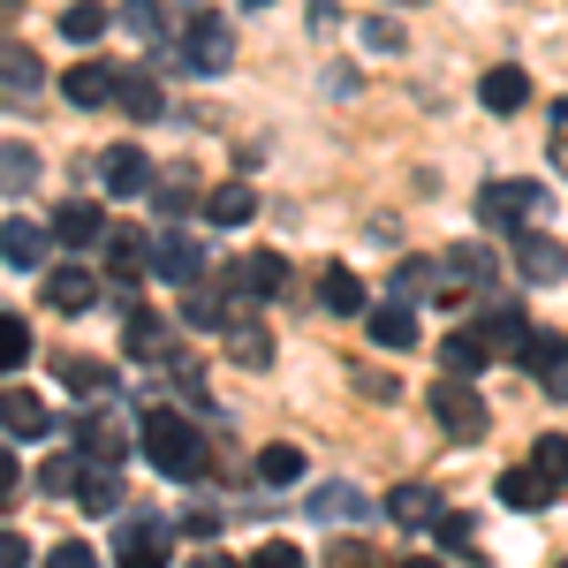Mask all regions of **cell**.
<instances>
[{"mask_svg":"<svg viewBox=\"0 0 568 568\" xmlns=\"http://www.w3.org/2000/svg\"><path fill=\"white\" fill-rule=\"evenodd\" d=\"M122 114H136V122H160L168 114V99H160V84L144 77V69H122V99H114Z\"/></svg>","mask_w":568,"mask_h":568,"instance_id":"484cf974","label":"cell"},{"mask_svg":"<svg viewBox=\"0 0 568 568\" xmlns=\"http://www.w3.org/2000/svg\"><path fill=\"white\" fill-rule=\"evenodd\" d=\"M190 568H251V561H235V554H220V546H205V554H197Z\"/></svg>","mask_w":568,"mask_h":568,"instance_id":"c3c4849f","label":"cell"},{"mask_svg":"<svg viewBox=\"0 0 568 568\" xmlns=\"http://www.w3.org/2000/svg\"><path fill=\"white\" fill-rule=\"evenodd\" d=\"M364 45H372V53H402V23L372 16V23H364Z\"/></svg>","mask_w":568,"mask_h":568,"instance_id":"b9f144b4","label":"cell"},{"mask_svg":"<svg viewBox=\"0 0 568 568\" xmlns=\"http://www.w3.org/2000/svg\"><path fill=\"white\" fill-rule=\"evenodd\" d=\"M326 568H387V561H379L364 538H334V546H326Z\"/></svg>","mask_w":568,"mask_h":568,"instance_id":"f35d334b","label":"cell"},{"mask_svg":"<svg viewBox=\"0 0 568 568\" xmlns=\"http://www.w3.org/2000/svg\"><path fill=\"white\" fill-rule=\"evenodd\" d=\"M251 213H258V197H251L243 182H220L213 197H205V220H213V227H243Z\"/></svg>","mask_w":568,"mask_h":568,"instance_id":"f1b7e54d","label":"cell"},{"mask_svg":"<svg viewBox=\"0 0 568 568\" xmlns=\"http://www.w3.org/2000/svg\"><path fill=\"white\" fill-rule=\"evenodd\" d=\"M114 227H106V213L99 205H61L53 213V243H69V251H91V243H106Z\"/></svg>","mask_w":568,"mask_h":568,"instance_id":"44dd1931","label":"cell"},{"mask_svg":"<svg viewBox=\"0 0 568 568\" xmlns=\"http://www.w3.org/2000/svg\"><path fill=\"white\" fill-rule=\"evenodd\" d=\"M77 500H84V508H122V478H114V463H91V455H84V470H77Z\"/></svg>","mask_w":568,"mask_h":568,"instance_id":"83f0119b","label":"cell"},{"mask_svg":"<svg viewBox=\"0 0 568 568\" xmlns=\"http://www.w3.org/2000/svg\"><path fill=\"white\" fill-rule=\"evenodd\" d=\"M251 568H304V554H296L288 538H265L258 554H251Z\"/></svg>","mask_w":568,"mask_h":568,"instance_id":"ab89813d","label":"cell"},{"mask_svg":"<svg viewBox=\"0 0 568 568\" xmlns=\"http://www.w3.org/2000/svg\"><path fill=\"white\" fill-rule=\"evenodd\" d=\"M197 265H205V251H197L190 235H160V258H152V273H160V281H175V288H197Z\"/></svg>","mask_w":568,"mask_h":568,"instance_id":"7402d4cb","label":"cell"},{"mask_svg":"<svg viewBox=\"0 0 568 568\" xmlns=\"http://www.w3.org/2000/svg\"><path fill=\"white\" fill-rule=\"evenodd\" d=\"M45 311H91L99 304V273L91 265H45Z\"/></svg>","mask_w":568,"mask_h":568,"instance_id":"30bf717a","label":"cell"},{"mask_svg":"<svg viewBox=\"0 0 568 568\" xmlns=\"http://www.w3.org/2000/svg\"><path fill=\"white\" fill-rule=\"evenodd\" d=\"M61 379L84 394V409H91V402L114 394V364H99V356H61Z\"/></svg>","mask_w":568,"mask_h":568,"instance_id":"d4e9b609","label":"cell"},{"mask_svg":"<svg viewBox=\"0 0 568 568\" xmlns=\"http://www.w3.org/2000/svg\"><path fill=\"white\" fill-rule=\"evenodd\" d=\"M23 356H31V326L8 311V318H0V364H8V372H23Z\"/></svg>","mask_w":568,"mask_h":568,"instance_id":"8d00e7d4","label":"cell"},{"mask_svg":"<svg viewBox=\"0 0 568 568\" xmlns=\"http://www.w3.org/2000/svg\"><path fill=\"white\" fill-rule=\"evenodd\" d=\"M311 516H326V524H334V516H364V493H356V485H318V493H311Z\"/></svg>","mask_w":568,"mask_h":568,"instance_id":"e575fe53","label":"cell"},{"mask_svg":"<svg viewBox=\"0 0 568 568\" xmlns=\"http://www.w3.org/2000/svg\"><path fill=\"white\" fill-rule=\"evenodd\" d=\"M364 334H372V349H417V311L402 304V296H387V304L372 311V326H364Z\"/></svg>","mask_w":568,"mask_h":568,"instance_id":"9a60e30c","label":"cell"},{"mask_svg":"<svg viewBox=\"0 0 568 568\" xmlns=\"http://www.w3.org/2000/svg\"><path fill=\"white\" fill-rule=\"evenodd\" d=\"M554 168H561V182H568V136H561V144H554Z\"/></svg>","mask_w":568,"mask_h":568,"instance_id":"681fc988","label":"cell"},{"mask_svg":"<svg viewBox=\"0 0 568 568\" xmlns=\"http://www.w3.org/2000/svg\"><path fill=\"white\" fill-rule=\"evenodd\" d=\"M168 538L175 530L160 524V516H130V524L114 530V568H168Z\"/></svg>","mask_w":568,"mask_h":568,"instance_id":"5b68a950","label":"cell"},{"mask_svg":"<svg viewBox=\"0 0 568 568\" xmlns=\"http://www.w3.org/2000/svg\"><path fill=\"white\" fill-rule=\"evenodd\" d=\"M39 84H45L39 53H31V45H16V39H8V106H23V99H31Z\"/></svg>","mask_w":568,"mask_h":568,"instance_id":"f546056e","label":"cell"},{"mask_svg":"<svg viewBox=\"0 0 568 568\" xmlns=\"http://www.w3.org/2000/svg\"><path fill=\"white\" fill-rule=\"evenodd\" d=\"M190 190H197V175H190V168H168V175L152 182V197H160V213H190Z\"/></svg>","mask_w":568,"mask_h":568,"instance_id":"d590c367","label":"cell"},{"mask_svg":"<svg viewBox=\"0 0 568 568\" xmlns=\"http://www.w3.org/2000/svg\"><path fill=\"white\" fill-rule=\"evenodd\" d=\"M45 568H99V554H91L84 538H61V546L45 554Z\"/></svg>","mask_w":568,"mask_h":568,"instance_id":"60d3db41","label":"cell"},{"mask_svg":"<svg viewBox=\"0 0 568 568\" xmlns=\"http://www.w3.org/2000/svg\"><path fill=\"white\" fill-rule=\"evenodd\" d=\"M561 568H568V561H561Z\"/></svg>","mask_w":568,"mask_h":568,"instance_id":"db71d44e","label":"cell"},{"mask_svg":"<svg viewBox=\"0 0 568 568\" xmlns=\"http://www.w3.org/2000/svg\"><path fill=\"white\" fill-rule=\"evenodd\" d=\"M16 8H23V0H8V16H16Z\"/></svg>","mask_w":568,"mask_h":568,"instance_id":"f5cc1de1","label":"cell"},{"mask_svg":"<svg viewBox=\"0 0 568 568\" xmlns=\"http://www.w3.org/2000/svg\"><path fill=\"white\" fill-rule=\"evenodd\" d=\"M31 561V546H23V530H0V568H23Z\"/></svg>","mask_w":568,"mask_h":568,"instance_id":"7bdbcfd3","label":"cell"},{"mask_svg":"<svg viewBox=\"0 0 568 568\" xmlns=\"http://www.w3.org/2000/svg\"><path fill=\"white\" fill-rule=\"evenodd\" d=\"M77 439H84V455H91V463H122V455H130V433H122V417H114L106 402H99V409H84Z\"/></svg>","mask_w":568,"mask_h":568,"instance_id":"5bb4252c","label":"cell"},{"mask_svg":"<svg viewBox=\"0 0 568 568\" xmlns=\"http://www.w3.org/2000/svg\"><path fill=\"white\" fill-rule=\"evenodd\" d=\"M318 304L349 318V311H364V281H356L349 265H326V281H318Z\"/></svg>","mask_w":568,"mask_h":568,"instance_id":"1f68e13d","label":"cell"},{"mask_svg":"<svg viewBox=\"0 0 568 568\" xmlns=\"http://www.w3.org/2000/svg\"><path fill=\"white\" fill-rule=\"evenodd\" d=\"M99 251H106V273H114V281H136V273H152V258H160V243H152L144 227H114Z\"/></svg>","mask_w":568,"mask_h":568,"instance_id":"8fae6325","label":"cell"},{"mask_svg":"<svg viewBox=\"0 0 568 568\" xmlns=\"http://www.w3.org/2000/svg\"><path fill=\"white\" fill-rule=\"evenodd\" d=\"M516 273L546 288V281H561V273H568V251L554 243V235H516Z\"/></svg>","mask_w":568,"mask_h":568,"instance_id":"ac0fdd59","label":"cell"},{"mask_svg":"<svg viewBox=\"0 0 568 568\" xmlns=\"http://www.w3.org/2000/svg\"><path fill=\"white\" fill-rule=\"evenodd\" d=\"M243 8H273V0H243Z\"/></svg>","mask_w":568,"mask_h":568,"instance_id":"816d5d0a","label":"cell"},{"mask_svg":"<svg viewBox=\"0 0 568 568\" xmlns=\"http://www.w3.org/2000/svg\"><path fill=\"white\" fill-rule=\"evenodd\" d=\"M227 288H235V296H281V288H288V258H273V251H251V258L227 265Z\"/></svg>","mask_w":568,"mask_h":568,"instance_id":"7c38bea8","label":"cell"},{"mask_svg":"<svg viewBox=\"0 0 568 568\" xmlns=\"http://www.w3.org/2000/svg\"><path fill=\"white\" fill-rule=\"evenodd\" d=\"M394 568H439V561H425V554H409V561H394Z\"/></svg>","mask_w":568,"mask_h":568,"instance_id":"f907efd6","label":"cell"},{"mask_svg":"<svg viewBox=\"0 0 568 568\" xmlns=\"http://www.w3.org/2000/svg\"><path fill=\"white\" fill-rule=\"evenodd\" d=\"M220 349L235 356L243 372H265V364H273V334H265L258 318H227V326H220Z\"/></svg>","mask_w":568,"mask_h":568,"instance_id":"2e32d148","label":"cell"},{"mask_svg":"<svg viewBox=\"0 0 568 568\" xmlns=\"http://www.w3.org/2000/svg\"><path fill=\"white\" fill-rule=\"evenodd\" d=\"M258 478H265V485H296V478H304V447L273 439V447L258 455Z\"/></svg>","mask_w":568,"mask_h":568,"instance_id":"836d02e7","label":"cell"},{"mask_svg":"<svg viewBox=\"0 0 568 568\" xmlns=\"http://www.w3.org/2000/svg\"><path fill=\"white\" fill-rule=\"evenodd\" d=\"M31 182H39V152L31 144H8V197H23Z\"/></svg>","mask_w":568,"mask_h":568,"instance_id":"74e56055","label":"cell"},{"mask_svg":"<svg viewBox=\"0 0 568 568\" xmlns=\"http://www.w3.org/2000/svg\"><path fill=\"white\" fill-rule=\"evenodd\" d=\"M561 470H546V463H538V455H530V463H508V470H500V500H508V508H524V516H538V508H554V500H561Z\"/></svg>","mask_w":568,"mask_h":568,"instance_id":"3957f363","label":"cell"},{"mask_svg":"<svg viewBox=\"0 0 568 568\" xmlns=\"http://www.w3.org/2000/svg\"><path fill=\"white\" fill-rule=\"evenodd\" d=\"M433 508H439V500H433V485H402V493H394V500H387V516H394V524H409V530L439 524Z\"/></svg>","mask_w":568,"mask_h":568,"instance_id":"d6a6232c","label":"cell"},{"mask_svg":"<svg viewBox=\"0 0 568 568\" xmlns=\"http://www.w3.org/2000/svg\"><path fill=\"white\" fill-rule=\"evenodd\" d=\"M122 8H130V23H136V31H144V39L160 31V0H122Z\"/></svg>","mask_w":568,"mask_h":568,"instance_id":"ee69618b","label":"cell"},{"mask_svg":"<svg viewBox=\"0 0 568 568\" xmlns=\"http://www.w3.org/2000/svg\"><path fill=\"white\" fill-rule=\"evenodd\" d=\"M122 349L144 364V356H168V318L160 311H130V326H122Z\"/></svg>","mask_w":568,"mask_h":568,"instance_id":"4316f807","label":"cell"},{"mask_svg":"<svg viewBox=\"0 0 568 568\" xmlns=\"http://www.w3.org/2000/svg\"><path fill=\"white\" fill-rule=\"evenodd\" d=\"M493 273H500V265H493L485 243H455V251L439 258V288H447V296H463V288H493Z\"/></svg>","mask_w":568,"mask_h":568,"instance_id":"9c48e42d","label":"cell"},{"mask_svg":"<svg viewBox=\"0 0 568 568\" xmlns=\"http://www.w3.org/2000/svg\"><path fill=\"white\" fill-rule=\"evenodd\" d=\"M318 84L334 91V99H356V69H326V77H318Z\"/></svg>","mask_w":568,"mask_h":568,"instance_id":"bcb514c9","label":"cell"},{"mask_svg":"<svg viewBox=\"0 0 568 568\" xmlns=\"http://www.w3.org/2000/svg\"><path fill=\"white\" fill-rule=\"evenodd\" d=\"M356 387L372 394V402H387V394H394V379H387V372H356Z\"/></svg>","mask_w":568,"mask_h":568,"instance_id":"7dc6e473","label":"cell"},{"mask_svg":"<svg viewBox=\"0 0 568 568\" xmlns=\"http://www.w3.org/2000/svg\"><path fill=\"white\" fill-rule=\"evenodd\" d=\"M433 417H439V433L463 439V447H470V439H485V425H493L470 379H439V387H433Z\"/></svg>","mask_w":568,"mask_h":568,"instance_id":"7a4b0ae2","label":"cell"},{"mask_svg":"<svg viewBox=\"0 0 568 568\" xmlns=\"http://www.w3.org/2000/svg\"><path fill=\"white\" fill-rule=\"evenodd\" d=\"M478 334L493 342V356H524V342L538 334V326H530V318H524L516 304H493V311L478 318Z\"/></svg>","mask_w":568,"mask_h":568,"instance_id":"d6986e66","label":"cell"},{"mask_svg":"<svg viewBox=\"0 0 568 568\" xmlns=\"http://www.w3.org/2000/svg\"><path fill=\"white\" fill-rule=\"evenodd\" d=\"M99 182H106L114 197H144V190H152L160 175H152V160H144L136 144H114V152L99 160Z\"/></svg>","mask_w":568,"mask_h":568,"instance_id":"4fadbf2b","label":"cell"},{"mask_svg":"<svg viewBox=\"0 0 568 568\" xmlns=\"http://www.w3.org/2000/svg\"><path fill=\"white\" fill-rule=\"evenodd\" d=\"M106 23H114V16H106V0H69V8H61V39H77V45H91Z\"/></svg>","mask_w":568,"mask_h":568,"instance_id":"4dcf8cb0","label":"cell"},{"mask_svg":"<svg viewBox=\"0 0 568 568\" xmlns=\"http://www.w3.org/2000/svg\"><path fill=\"white\" fill-rule=\"evenodd\" d=\"M538 205H546L538 182H485V190H478V220H485V227H530Z\"/></svg>","mask_w":568,"mask_h":568,"instance_id":"277c9868","label":"cell"},{"mask_svg":"<svg viewBox=\"0 0 568 568\" xmlns=\"http://www.w3.org/2000/svg\"><path fill=\"white\" fill-rule=\"evenodd\" d=\"M0 251H8V265H16V273H31V265H45V235H39L23 213H8V227H0Z\"/></svg>","mask_w":568,"mask_h":568,"instance_id":"cb8c5ba5","label":"cell"},{"mask_svg":"<svg viewBox=\"0 0 568 568\" xmlns=\"http://www.w3.org/2000/svg\"><path fill=\"white\" fill-rule=\"evenodd\" d=\"M0 417H8V439H39L45 425H53V417H45V402L31 387H8V394H0Z\"/></svg>","mask_w":568,"mask_h":568,"instance_id":"603a6c76","label":"cell"},{"mask_svg":"<svg viewBox=\"0 0 568 568\" xmlns=\"http://www.w3.org/2000/svg\"><path fill=\"white\" fill-rule=\"evenodd\" d=\"M478 99H485V114H516V106H530V77L516 61H500V69H485Z\"/></svg>","mask_w":568,"mask_h":568,"instance_id":"ffe728a7","label":"cell"},{"mask_svg":"<svg viewBox=\"0 0 568 568\" xmlns=\"http://www.w3.org/2000/svg\"><path fill=\"white\" fill-rule=\"evenodd\" d=\"M182 530H190V538H213L220 516H213V508H190V516H182Z\"/></svg>","mask_w":568,"mask_h":568,"instance_id":"f6af8a7d","label":"cell"},{"mask_svg":"<svg viewBox=\"0 0 568 568\" xmlns=\"http://www.w3.org/2000/svg\"><path fill=\"white\" fill-rule=\"evenodd\" d=\"M61 99H69V106H114V99H122V69H106V61H77V69H69V77H61Z\"/></svg>","mask_w":568,"mask_h":568,"instance_id":"ba28073f","label":"cell"},{"mask_svg":"<svg viewBox=\"0 0 568 568\" xmlns=\"http://www.w3.org/2000/svg\"><path fill=\"white\" fill-rule=\"evenodd\" d=\"M516 364H524V372H530L546 394H554V402H568V334H546V326H538Z\"/></svg>","mask_w":568,"mask_h":568,"instance_id":"8992f818","label":"cell"},{"mask_svg":"<svg viewBox=\"0 0 568 568\" xmlns=\"http://www.w3.org/2000/svg\"><path fill=\"white\" fill-rule=\"evenodd\" d=\"M485 364H493V342H485L478 326H463V334L439 342V372H447V379H478Z\"/></svg>","mask_w":568,"mask_h":568,"instance_id":"e0dca14e","label":"cell"},{"mask_svg":"<svg viewBox=\"0 0 568 568\" xmlns=\"http://www.w3.org/2000/svg\"><path fill=\"white\" fill-rule=\"evenodd\" d=\"M136 455H144L160 478H175V485L205 478V433H197L182 409H152V417L136 425Z\"/></svg>","mask_w":568,"mask_h":568,"instance_id":"6da1fadb","label":"cell"},{"mask_svg":"<svg viewBox=\"0 0 568 568\" xmlns=\"http://www.w3.org/2000/svg\"><path fill=\"white\" fill-rule=\"evenodd\" d=\"M182 61H190V69H205V77H213V69H227V61H235V31H227L220 16H190Z\"/></svg>","mask_w":568,"mask_h":568,"instance_id":"52a82bcc","label":"cell"}]
</instances>
